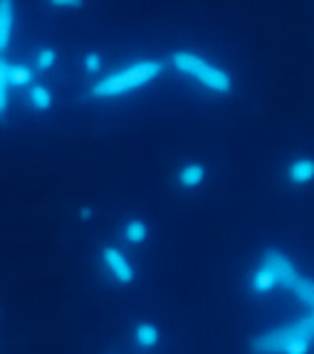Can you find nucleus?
<instances>
[{
  "instance_id": "obj_3",
  "label": "nucleus",
  "mask_w": 314,
  "mask_h": 354,
  "mask_svg": "<svg viewBox=\"0 0 314 354\" xmlns=\"http://www.w3.org/2000/svg\"><path fill=\"white\" fill-rule=\"evenodd\" d=\"M164 67H166V62L159 57L134 62V65L121 67V70L112 72L107 77H97L95 82L87 87V97H92V100H107V97H117L124 95V92H131V89L146 87V84L159 80Z\"/></svg>"
},
{
  "instance_id": "obj_10",
  "label": "nucleus",
  "mask_w": 314,
  "mask_h": 354,
  "mask_svg": "<svg viewBox=\"0 0 314 354\" xmlns=\"http://www.w3.org/2000/svg\"><path fill=\"white\" fill-rule=\"evenodd\" d=\"M131 342L137 344L139 349H144V352H148V349H156L161 342V330L154 325V322H139L134 330H131Z\"/></svg>"
},
{
  "instance_id": "obj_13",
  "label": "nucleus",
  "mask_w": 314,
  "mask_h": 354,
  "mask_svg": "<svg viewBox=\"0 0 314 354\" xmlns=\"http://www.w3.org/2000/svg\"><path fill=\"white\" fill-rule=\"evenodd\" d=\"M10 80V67H8V59H0V122H6L8 114H10V100L6 95V82Z\"/></svg>"
},
{
  "instance_id": "obj_5",
  "label": "nucleus",
  "mask_w": 314,
  "mask_h": 354,
  "mask_svg": "<svg viewBox=\"0 0 314 354\" xmlns=\"http://www.w3.org/2000/svg\"><path fill=\"white\" fill-rule=\"evenodd\" d=\"M99 260L104 270L109 272V278L119 285H131L137 280V270H134V263L129 260V255L124 253L117 245H104L99 250Z\"/></svg>"
},
{
  "instance_id": "obj_7",
  "label": "nucleus",
  "mask_w": 314,
  "mask_h": 354,
  "mask_svg": "<svg viewBox=\"0 0 314 354\" xmlns=\"http://www.w3.org/2000/svg\"><path fill=\"white\" fill-rule=\"evenodd\" d=\"M314 181V156H297L287 166V183L290 186H309Z\"/></svg>"
},
{
  "instance_id": "obj_6",
  "label": "nucleus",
  "mask_w": 314,
  "mask_h": 354,
  "mask_svg": "<svg viewBox=\"0 0 314 354\" xmlns=\"http://www.w3.org/2000/svg\"><path fill=\"white\" fill-rule=\"evenodd\" d=\"M15 35V0H0V59L10 53Z\"/></svg>"
},
{
  "instance_id": "obj_16",
  "label": "nucleus",
  "mask_w": 314,
  "mask_h": 354,
  "mask_svg": "<svg viewBox=\"0 0 314 354\" xmlns=\"http://www.w3.org/2000/svg\"><path fill=\"white\" fill-rule=\"evenodd\" d=\"M52 8H59V10H77V8L84 6V0H48Z\"/></svg>"
},
{
  "instance_id": "obj_11",
  "label": "nucleus",
  "mask_w": 314,
  "mask_h": 354,
  "mask_svg": "<svg viewBox=\"0 0 314 354\" xmlns=\"http://www.w3.org/2000/svg\"><path fill=\"white\" fill-rule=\"evenodd\" d=\"M121 238L126 245H144L148 241V225L141 218H129L121 228Z\"/></svg>"
},
{
  "instance_id": "obj_9",
  "label": "nucleus",
  "mask_w": 314,
  "mask_h": 354,
  "mask_svg": "<svg viewBox=\"0 0 314 354\" xmlns=\"http://www.w3.org/2000/svg\"><path fill=\"white\" fill-rule=\"evenodd\" d=\"M28 104H30V109L32 112H37V114H45V112H50L52 109V104H55V95H52V89L48 87V84H42V82H32L28 87Z\"/></svg>"
},
{
  "instance_id": "obj_1",
  "label": "nucleus",
  "mask_w": 314,
  "mask_h": 354,
  "mask_svg": "<svg viewBox=\"0 0 314 354\" xmlns=\"http://www.w3.org/2000/svg\"><path fill=\"white\" fill-rule=\"evenodd\" d=\"M273 288L290 290L297 300L307 305L309 313H314V278L302 275L287 253L277 248H267L253 270V290L257 295H265Z\"/></svg>"
},
{
  "instance_id": "obj_2",
  "label": "nucleus",
  "mask_w": 314,
  "mask_h": 354,
  "mask_svg": "<svg viewBox=\"0 0 314 354\" xmlns=\"http://www.w3.org/2000/svg\"><path fill=\"white\" fill-rule=\"evenodd\" d=\"M314 347V313L253 337V354H309Z\"/></svg>"
},
{
  "instance_id": "obj_15",
  "label": "nucleus",
  "mask_w": 314,
  "mask_h": 354,
  "mask_svg": "<svg viewBox=\"0 0 314 354\" xmlns=\"http://www.w3.org/2000/svg\"><path fill=\"white\" fill-rule=\"evenodd\" d=\"M10 80L23 84H32L35 82V70L32 67H28V70H10Z\"/></svg>"
},
{
  "instance_id": "obj_12",
  "label": "nucleus",
  "mask_w": 314,
  "mask_h": 354,
  "mask_svg": "<svg viewBox=\"0 0 314 354\" xmlns=\"http://www.w3.org/2000/svg\"><path fill=\"white\" fill-rule=\"evenodd\" d=\"M57 50L52 48V45H40V48L32 53V70L35 72H42V75H48L50 70H55V65H57Z\"/></svg>"
},
{
  "instance_id": "obj_4",
  "label": "nucleus",
  "mask_w": 314,
  "mask_h": 354,
  "mask_svg": "<svg viewBox=\"0 0 314 354\" xmlns=\"http://www.w3.org/2000/svg\"><path fill=\"white\" fill-rule=\"evenodd\" d=\"M168 65L178 72V75L188 77L190 82H196L210 95L228 97L233 95V75L226 67L215 65L203 55L193 53V50H176L168 57Z\"/></svg>"
},
{
  "instance_id": "obj_14",
  "label": "nucleus",
  "mask_w": 314,
  "mask_h": 354,
  "mask_svg": "<svg viewBox=\"0 0 314 354\" xmlns=\"http://www.w3.org/2000/svg\"><path fill=\"white\" fill-rule=\"evenodd\" d=\"M82 70L87 72V75H99V72L104 70V57H101V53L87 50L82 57Z\"/></svg>"
},
{
  "instance_id": "obj_8",
  "label": "nucleus",
  "mask_w": 314,
  "mask_h": 354,
  "mask_svg": "<svg viewBox=\"0 0 314 354\" xmlns=\"http://www.w3.org/2000/svg\"><path fill=\"white\" fill-rule=\"evenodd\" d=\"M206 176H208V169L201 161H186L176 171V183L181 189L193 191V189H201L203 183H206Z\"/></svg>"
},
{
  "instance_id": "obj_17",
  "label": "nucleus",
  "mask_w": 314,
  "mask_h": 354,
  "mask_svg": "<svg viewBox=\"0 0 314 354\" xmlns=\"http://www.w3.org/2000/svg\"><path fill=\"white\" fill-rule=\"evenodd\" d=\"M77 218L79 221H92V218H95V208H89V206L77 208Z\"/></svg>"
}]
</instances>
